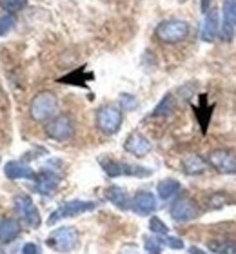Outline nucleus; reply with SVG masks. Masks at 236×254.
Masks as SVG:
<instances>
[{
	"instance_id": "24",
	"label": "nucleus",
	"mask_w": 236,
	"mask_h": 254,
	"mask_svg": "<svg viewBox=\"0 0 236 254\" xmlns=\"http://www.w3.org/2000/svg\"><path fill=\"white\" fill-rule=\"evenodd\" d=\"M89 78H93L91 73L84 74V69H77V71H73L71 74L60 78V82H68V84H71V85H85V82Z\"/></svg>"
},
{
	"instance_id": "1",
	"label": "nucleus",
	"mask_w": 236,
	"mask_h": 254,
	"mask_svg": "<svg viewBox=\"0 0 236 254\" xmlns=\"http://www.w3.org/2000/svg\"><path fill=\"white\" fill-rule=\"evenodd\" d=\"M100 167L104 169V173L111 178H120V176H135V178H149L153 175V171L149 167H142V165L127 164V162H120V160L109 158V156H102L98 160Z\"/></svg>"
},
{
	"instance_id": "28",
	"label": "nucleus",
	"mask_w": 236,
	"mask_h": 254,
	"mask_svg": "<svg viewBox=\"0 0 236 254\" xmlns=\"http://www.w3.org/2000/svg\"><path fill=\"white\" fill-rule=\"evenodd\" d=\"M149 229H151V233L157 234V236H165V234H169V227L158 216L151 218V222H149Z\"/></svg>"
},
{
	"instance_id": "13",
	"label": "nucleus",
	"mask_w": 236,
	"mask_h": 254,
	"mask_svg": "<svg viewBox=\"0 0 236 254\" xmlns=\"http://www.w3.org/2000/svg\"><path fill=\"white\" fill-rule=\"evenodd\" d=\"M222 11H224V24L220 29V37L222 40L229 42L236 31V0H224Z\"/></svg>"
},
{
	"instance_id": "22",
	"label": "nucleus",
	"mask_w": 236,
	"mask_h": 254,
	"mask_svg": "<svg viewBox=\"0 0 236 254\" xmlns=\"http://www.w3.org/2000/svg\"><path fill=\"white\" fill-rule=\"evenodd\" d=\"M229 203V196L222 190H216V192H211V194L205 196V207L209 211H218L222 207H226Z\"/></svg>"
},
{
	"instance_id": "17",
	"label": "nucleus",
	"mask_w": 236,
	"mask_h": 254,
	"mask_svg": "<svg viewBox=\"0 0 236 254\" xmlns=\"http://www.w3.org/2000/svg\"><path fill=\"white\" fill-rule=\"evenodd\" d=\"M220 31V24H218V13L215 9H209L205 15L204 29H202V40L205 42H213L215 37Z\"/></svg>"
},
{
	"instance_id": "27",
	"label": "nucleus",
	"mask_w": 236,
	"mask_h": 254,
	"mask_svg": "<svg viewBox=\"0 0 236 254\" xmlns=\"http://www.w3.org/2000/svg\"><path fill=\"white\" fill-rule=\"evenodd\" d=\"M144 242H146V254H160L162 253V242L158 240V236L155 234V236H146L144 238Z\"/></svg>"
},
{
	"instance_id": "30",
	"label": "nucleus",
	"mask_w": 236,
	"mask_h": 254,
	"mask_svg": "<svg viewBox=\"0 0 236 254\" xmlns=\"http://www.w3.org/2000/svg\"><path fill=\"white\" fill-rule=\"evenodd\" d=\"M120 104L124 109H133V107L137 106V98L131 95H120Z\"/></svg>"
},
{
	"instance_id": "21",
	"label": "nucleus",
	"mask_w": 236,
	"mask_h": 254,
	"mask_svg": "<svg viewBox=\"0 0 236 254\" xmlns=\"http://www.w3.org/2000/svg\"><path fill=\"white\" fill-rule=\"evenodd\" d=\"M211 253L215 254H236L235 240H211L207 244Z\"/></svg>"
},
{
	"instance_id": "6",
	"label": "nucleus",
	"mask_w": 236,
	"mask_h": 254,
	"mask_svg": "<svg viewBox=\"0 0 236 254\" xmlns=\"http://www.w3.org/2000/svg\"><path fill=\"white\" fill-rule=\"evenodd\" d=\"M124 122V113L116 106H102L96 111V127L104 134H115L120 131Z\"/></svg>"
},
{
	"instance_id": "25",
	"label": "nucleus",
	"mask_w": 236,
	"mask_h": 254,
	"mask_svg": "<svg viewBox=\"0 0 236 254\" xmlns=\"http://www.w3.org/2000/svg\"><path fill=\"white\" fill-rule=\"evenodd\" d=\"M26 4L27 0H0V7L4 11H7V13H11V15L22 11L26 7Z\"/></svg>"
},
{
	"instance_id": "4",
	"label": "nucleus",
	"mask_w": 236,
	"mask_h": 254,
	"mask_svg": "<svg viewBox=\"0 0 236 254\" xmlns=\"http://www.w3.org/2000/svg\"><path fill=\"white\" fill-rule=\"evenodd\" d=\"M77 124L69 115H57L46 122V134L55 142H69L75 136Z\"/></svg>"
},
{
	"instance_id": "5",
	"label": "nucleus",
	"mask_w": 236,
	"mask_h": 254,
	"mask_svg": "<svg viewBox=\"0 0 236 254\" xmlns=\"http://www.w3.org/2000/svg\"><path fill=\"white\" fill-rule=\"evenodd\" d=\"M46 245L57 253H71L79 245V231L75 227L55 229L46 240Z\"/></svg>"
},
{
	"instance_id": "12",
	"label": "nucleus",
	"mask_w": 236,
	"mask_h": 254,
	"mask_svg": "<svg viewBox=\"0 0 236 254\" xmlns=\"http://www.w3.org/2000/svg\"><path fill=\"white\" fill-rule=\"evenodd\" d=\"M158 209V201L153 192L149 190H138L135 198L131 200V211L140 216H149Z\"/></svg>"
},
{
	"instance_id": "11",
	"label": "nucleus",
	"mask_w": 236,
	"mask_h": 254,
	"mask_svg": "<svg viewBox=\"0 0 236 254\" xmlns=\"http://www.w3.org/2000/svg\"><path fill=\"white\" fill-rule=\"evenodd\" d=\"M58 184H60V175L57 171L51 169H42L37 173V178H35V190L38 194L49 196L57 190Z\"/></svg>"
},
{
	"instance_id": "10",
	"label": "nucleus",
	"mask_w": 236,
	"mask_h": 254,
	"mask_svg": "<svg viewBox=\"0 0 236 254\" xmlns=\"http://www.w3.org/2000/svg\"><path fill=\"white\" fill-rule=\"evenodd\" d=\"M15 209L20 214L27 227L38 229L40 227V212H38L37 205L33 203V200L27 194H18L15 198Z\"/></svg>"
},
{
	"instance_id": "18",
	"label": "nucleus",
	"mask_w": 236,
	"mask_h": 254,
	"mask_svg": "<svg viewBox=\"0 0 236 254\" xmlns=\"http://www.w3.org/2000/svg\"><path fill=\"white\" fill-rule=\"evenodd\" d=\"M105 198H107V200H109L115 207L122 209V211H126V209H129V207H131L127 192L122 189V187H118V186L107 187V189H105Z\"/></svg>"
},
{
	"instance_id": "34",
	"label": "nucleus",
	"mask_w": 236,
	"mask_h": 254,
	"mask_svg": "<svg viewBox=\"0 0 236 254\" xmlns=\"http://www.w3.org/2000/svg\"><path fill=\"white\" fill-rule=\"evenodd\" d=\"M0 254H5V253H4V251H2V247H0Z\"/></svg>"
},
{
	"instance_id": "26",
	"label": "nucleus",
	"mask_w": 236,
	"mask_h": 254,
	"mask_svg": "<svg viewBox=\"0 0 236 254\" xmlns=\"http://www.w3.org/2000/svg\"><path fill=\"white\" fill-rule=\"evenodd\" d=\"M16 26V18L15 15L11 13H5V15L0 16V37H5L7 33Z\"/></svg>"
},
{
	"instance_id": "32",
	"label": "nucleus",
	"mask_w": 236,
	"mask_h": 254,
	"mask_svg": "<svg viewBox=\"0 0 236 254\" xmlns=\"http://www.w3.org/2000/svg\"><path fill=\"white\" fill-rule=\"evenodd\" d=\"M200 4H202V11H204V13H207V11H209L211 0H200Z\"/></svg>"
},
{
	"instance_id": "15",
	"label": "nucleus",
	"mask_w": 236,
	"mask_h": 254,
	"mask_svg": "<svg viewBox=\"0 0 236 254\" xmlns=\"http://www.w3.org/2000/svg\"><path fill=\"white\" fill-rule=\"evenodd\" d=\"M4 175L9 178V180H35L37 178V173L29 167L24 162H18V160H13V162H7L4 167Z\"/></svg>"
},
{
	"instance_id": "14",
	"label": "nucleus",
	"mask_w": 236,
	"mask_h": 254,
	"mask_svg": "<svg viewBox=\"0 0 236 254\" xmlns=\"http://www.w3.org/2000/svg\"><path fill=\"white\" fill-rule=\"evenodd\" d=\"M124 149H126V153L135 154V156H146L151 153L153 145L142 132H131L124 142Z\"/></svg>"
},
{
	"instance_id": "33",
	"label": "nucleus",
	"mask_w": 236,
	"mask_h": 254,
	"mask_svg": "<svg viewBox=\"0 0 236 254\" xmlns=\"http://www.w3.org/2000/svg\"><path fill=\"white\" fill-rule=\"evenodd\" d=\"M189 253H191V254H205L204 251H200L198 247H191V249H189Z\"/></svg>"
},
{
	"instance_id": "7",
	"label": "nucleus",
	"mask_w": 236,
	"mask_h": 254,
	"mask_svg": "<svg viewBox=\"0 0 236 254\" xmlns=\"http://www.w3.org/2000/svg\"><path fill=\"white\" fill-rule=\"evenodd\" d=\"M96 209V203L94 201H87V200H69L66 203L55 209L53 214L47 218V225H55L57 222L64 220V218H73L79 216V214H84V212H89Z\"/></svg>"
},
{
	"instance_id": "29",
	"label": "nucleus",
	"mask_w": 236,
	"mask_h": 254,
	"mask_svg": "<svg viewBox=\"0 0 236 254\" xmlns=\"http://www.w3.org/2000/svg\"><path fill=\"white\" fill-rule=\"evenodd\" d=\"M158 240L162 242V245H165V247H169V249H174V251L184 249V242H182L180 238H174V236L165 234V236H158Z\"/></svg>"
},
{
	"instance_id": "20",
	"label": "nucleus",
	"mask_w": 236,
	"mask_h": 254,
	"mask_svg": "<svg viewBox=\"0 0 236 254\" xmlns=\"http://www.w3.org/2000/svg\"><path fill=\"white\" fill-rule=\"evenodd\" d=\"M157 190H158V196H160L162 200H171L173 196L178 194L180 182L174 180V178H165V180H162L158 184Z\"/></svg>"
},
{
	"instance_id": "19",
	"label": "nucleus",
	"mask_w": 236,
	"mask_h": 254,
	"mask_svg": "<svg viewBox=\"0 0 236 254\" xmlns=\"http://www.w3.org/2000/svg\"><path fill=\"white\" fill-rule=\"evenodd\" d=\"M207 165H209V162H205L202 156H198V154H189L187 158H184V162H182V169H184L185 175L194 176L205 173Z\"/></svg>"
},
{
	"instance_id": "23",
	"label": "nucleus",
	"mask_w": 236,
	"mask_h": 254,
	"mask_svg": "<svg viewBox=\"0 0 236 254\" xmlns=\"http://www.w3.org/2000/svg\"><path fill=\"white\" fill-rule=\"evenodd\" d=\"M174 96L171 95V93H167V95L163 96L162 100H160V104H158L155 109H153V117H167V115H171V113L174 111Z\"/></svg>"
},
{
	"instance_id": "3",
	"label": "nucleus",
	"mask_w": 236,
	"mask_h": 254,
	"mask_svg": "<svg viewBox=\"0 0 236 254\" xmlns=\"http://www.w3.org/2000/svg\"><path fill=\"white\" fill-rule=\"evenodd\" d=\"M189 35V24L178 18L162 20L155 29V37L163 44H178L185 40Z\"/></svg>"
},
{
	"instance_id": "8",
	"label": "nucleus",
	"mask_w": 236,
	"mask_h": 254,
	"mask_svg": "<svg viewBox=\"0 0 236 254\" xmlns=\"http://www.w3.org/2000/svg\"><path fill=\"white\" fill-rule=\"evenodd\" d=\"M200 207L196 205V201L189 196H178L176 200L171 203V209H169V214L173 218L174 222L184 223V222H191L194 218L200 216Z\"/></svg>"
},
{
	"instance_id": "2",
	"label": "nucleus",
	"mask_w": 236,
	"mask_h": 254,
	"mask_svg": "<svg viewBox=\"0 0 236 254\" xmlns=\"http://www.w3.org/2000/svg\"><path fill=\"white\" fill-rule=\"evenodd\" d=\"M58 100L55 93L51 91H40L33 96L31 104H29V115L35 122H49L51 118L57 117Z\"/></svg>"
},
{
	"instance_id": "9",
	"label": "nucleus",
	"mask_w": 236,
	"mask_h": 254,
	"mask_svg": "<svg viewBox=\"0 0 236 254\" xmlns=\"http://www.w3.org/2000/svg\"><path fill=\"white\" fill-rule=\"evenodd\" d=\"M209 165L222 175H236V154L231 149H215L209 153Z\"/></svg>"
},
{
	"instance_id": "31",
	"label": "nucleus",
	"mask_w": 236,
	"mask_h": 254,
	"mask_svg": "<svg viewBox=\"0 0 236 254\" xmlns=\"http://www.w3.org/2000/svg\"><path fill=\"white\" fill-rule=\"evenodd\" d=\"M22 254H40V251L35 244H26L22 249Z\"/></svg>"
},
{
	"instance_id": "16",
	"label": "nucleus",
	"mask_w": 236,
	"mask_h": 254,
	"mask_svg": "<svg viewBox=\"0 0 236 254\" xmlns=\"http://www.w3.org/2000/svg\"><path fill=\"white\" fill-rule=\"evenodd\" d=\"M22 233V225L15 218H2L0 220V244L15 242Z\"/></svg>"
}]
</instances>
